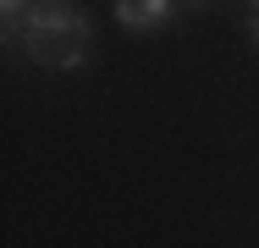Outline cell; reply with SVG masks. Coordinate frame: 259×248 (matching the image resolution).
<instances>
[{"instance_id": "3957f363", "label": "cell", "mask_w": 259, "mask_h": 248, "mask_svg": "<svg viewBox=\"0 0 259 248\" xmlns=\"http://www.w3.org/2000/svg\"><path fill=\"white\" fill-rule=\"evenodd\" d=\"M28 6H33V0H0V17H6V45H17V39H22V17H28Z\"/></svg>"}, {"instance_id": "277c9868", "label": "cell", "mask_w": 259, "mask_h": 248, "mask_svg": "<svg viewBox=\"0 0 259 248\" xmlns=\"http://www.w3.org/2000/svg\"><path fill=\"white\" fill-rule=\"evenodd\" d=\"M248 33H254V45H259V11H254V17H248Z\"/></svg>"}, {"instance_id": "5b68a950", "label": "cell", "mask_w": 259, "mask_h": 248, "mask_svg": "<svg viewBox=\"0 0 259 248\" xmlns=\"http://www.w3.org/2000/svg\"><path fill=\"white\" fill-rule=\"evenodd\" d=\"M188 6H209V0H188Z\"/></svg>"}, {"instance_id": "7a4b0ae2", "label": "cell", "mask_w": 259, "mask_h": 248, "mask_svg": "<svg viewBox=\"0 0 259 248\" xmlns=\"http://www.w3.org/2000/svg\"><path fill=\"white\" fill-rule=\"evenodd\" d=\"M116 22L133 33H155L177 22V0H116Z\"/></svg>"}, {"instance_id": "6da1fadb", "label": "cell", "mask_w": 259, "mask_h": 248, "mask_svg": "<svg viewBox=\"0 0 259 248\" xmlns=\"http://www.w3.org/2000/svg\"><path fill=\"white\" fill-rule=\"evenodd\" d=\"M22 50L39 66L77 72L94 55V28H89V17L72 0H33L28 17H22Z\"/></svg>"}, {"instance_id": "8992f818", "label": "cell", "mask_w": 259, "mask_h": 248, "mask_svg": "<svg viewBox=\"0 0 259 248\" xmlns=\"http://www.w3.org/2000/svg\"><path fill=\"white\" fill-rule=\"evenodd\" d=\"M248 11H259V0H248Z\"/></svg>"}]
</instances>
